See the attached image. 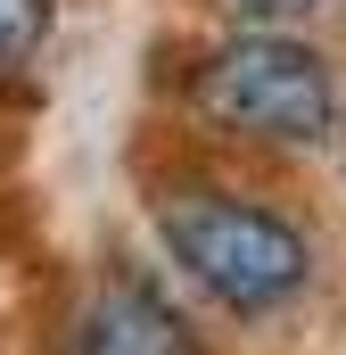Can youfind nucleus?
<instances>
[{
	"mask_svg": "<svg viewBox=\"0 0 346 355\" xmlns=\"http://www.w3.org/2000/svg\"><path fill=\"white\" fill-rule=\"evenodd\" d=\"M157 232H165V257L215 306H231V314H280L313 281L305 232L289 215L256 207V198H231V190H181V198H165Z\"/></svg>",
	"mask_w": 346,
	"mask_h": 355,
	"instance_id": "nucleus-1",
	"label": "nucleus"
},
{
	"mask_svg": "<svg viewBox=\"0 0 346 355\" xmlns=\"http://www.w3.org/2000/svg\"><path fill=\"white\" fill-rule=\"evenodd\" d=\"M198 107L206 124L239 132V141H264V149H313L330 141L338 124V83L322 67V50L289 42V33H231L223 50H206L198 67Z\"/></svg>",
	"mask_w": 346,
	"mask_h": 355,
	"instance_id": "nucleus-2",
	"label": "nucleus"
},
{
	"mask_svg": "<svg viewBox=\"0 0 346 355\" xmlns=\"http://www.w3.org/2000/svg\"><path fill=\"white\" fill-rule=\"evenodd\" d=\"M75 355H198V331L181 322V306H173L157 281H140V272H107L99 297L83 306Z\"/></svg>",
	"mask_w": 346,
	"mask_h": 355,
	"instance_id": "nucleus-3",
	"label": "nucleus"
},
{
	"mask_svg": "<svg viewBox=\"0 0 346 355\" xmlns=\"http://www.w3.org/2000/svg\"><path fill=\"white\" fill-rule=\"evenodd\" d=\"M50 25V0H0V67H17Z\"/></svg>",
	"mask_w": 346,
	"mask_h": 355,
	"instance_id": "nucleus-4",
	"label": "nucleus"
},
{
	"mask_svg": "<svg viewBox=\"0 0 346 355\" xmlns=\"http://www.w3.org/2000/svg\"><path fill=\"white\" fill-rule=\"evenodd\" d=\"M231 8H239L248 25H289V17H313L322 0H231Z\"/></svg>",
	"mask_w": 346,
	"mask_h": 355,
	"instance_id": "nucleus-5",
	"label": "nucleus"
}]
</instances>
